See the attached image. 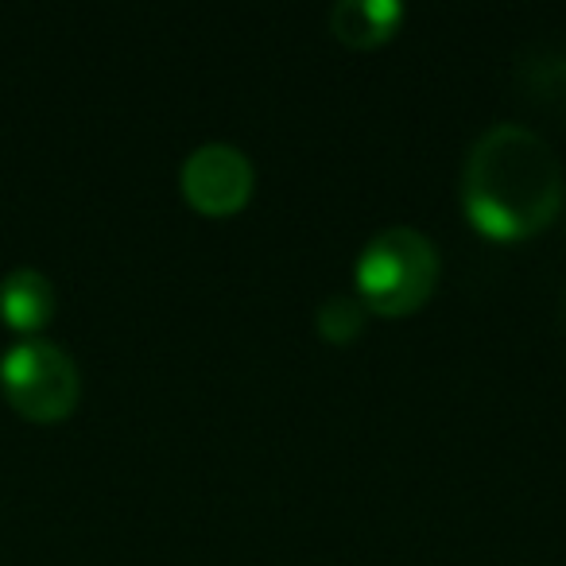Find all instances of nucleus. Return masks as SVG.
Listing matches in <instances>:
<instances>
[{
  "mask_svg": "<svg viewBox=\"0 0 566 566\" xmlns=\"http://www.w3.org/2000/svg\"><path fill=\"white\" fill-rule=\"evenodd\" d=\"M179 182L187 202L198 213H210V218H226V213L241 210L252 195V182H256V167L244 156L237 144L229 140H206L182 159Z\"/></svg>",
  "mask_w": 566,
  "mask_h": 566,
  "instance_id": "obj_4",
  "label": "nucleus"
},
{
  "mask_svg": "<svg viewBox=\"0 0 566 566\" xmlns=\"http://www.w3.org/2000/svg\"><path fill=\"white\" fill-rule=\"evenodd\" d=\"M403 17L400 0H338L331 9V32L349 48H377L392 40Z\"/></svg>",
  "mask_w": 566,
  "mask_h": 566,
  "instance_id": "obj_6",
  "label": "nucleus"
},
{
  "mask_svg": "<svg viewBox=\"0 0 566 566\" xmlns=\"http://www.w3.org/2000/svg\"><path fill=\"white\" fill-rule=\"evenodd\" d=\"M439 264V249L423 229L385 226L357 252V300L380 315H408L434 292Z\"/></svg>",
  "mask_w": 566,
  "mask_h": 566,
  "instance_id": "obj_2",
  "label": "nucleus"
},
{
  "mask_svg": "<svg viewBox=\"0 0 566 566\" xmlns=\"http://www.w3.org/2000/svg\"><path fill=\"white\" fill-rule=\"evenodd\" d=\"M365 318H369V307H365L357 295H331L326 303H318V315H315V326L326 342H354L361 334Z\"/></svg>",
  "mask_w": 566,
  "mask_h": 566,
  "instance_id": "obj_7",
  "label": "nucleus"
},
{
  "mask_svg": "<svg viewBox=\"0 0 566 566\" xmlns=\"http://www.w3.org/2000/svg\"><path fill=\"white\" fill-rule=\"evenodd\" d=\"M0 392L32 423H59L78 408L82 377L74 357L48 338H24L0 357Z\"/></svg>",
  "mask_w": 566,
  "mask_h": 566,
  "instance_id": "obj_3",
  "label": "nucleus"
},
{
  "mask_svg": "<svg viewBox=\"0 0 566 566\" xmlns=\"http://www.w3.org/2000/svg\"><path fill=\"white\" fill-rule=\"evenodd\" d=\"M462 206L489 237L516 241L543 229L563 206V164L547 136L527 125H489L462 164Z\"/></svg>",
  "mask_w": 566,
  "mask_h": 566,
  "instance_id": "obj_1",
  "label": "nucleus"
},
{
  "mask_svg": "<svg viewBox=\"0 0 566 566\" xmlns=\"http://www.w3.org/2000/svg\"><path fill=\"white\" fill-rule=\"evenodd\" d=\"M55 307H59L55 283L40 268H12L0 280V318H4L9 331L35 338V331H43L55 318Z\"/></svg>",
  "mask_w": 566,
  "mask_h": 566,
  "instance_id": "obj_5",
  "label": "nucleus"
}]
</instances>
